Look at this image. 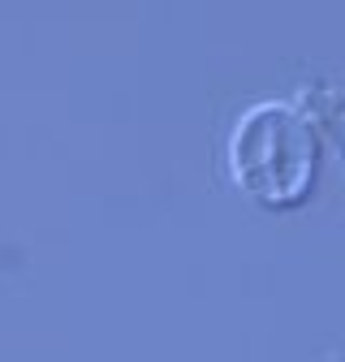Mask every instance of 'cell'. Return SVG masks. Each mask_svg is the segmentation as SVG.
Instances as JSON below:
<instances>
[{
	"label": "cell",
	"instance_id": "1",
	"mask_svg": "<svg viewBox=\"0 0 345 362\" xmlns=\"http://www.w3.org/2000/svg\"><path fill=\"white\" fill-rule=\"evenodd\" d=\"M233 173L264 203H293L311 181V139L289 108L264 104L233 134Z\"/></svg>",
	"mask_w": 345,
	"mask_h": 362
}]
</instances>
